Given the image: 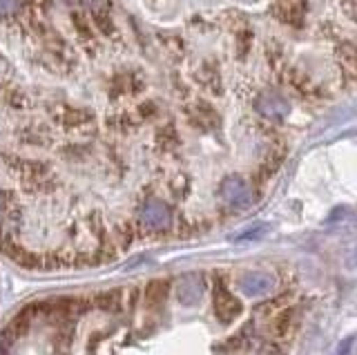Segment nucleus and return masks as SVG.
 <instances>
[{"instance_id":"5","label":"nucleus","mask_w":357,"mask_h":355,"mask_svg":"<svg viewBox=\"0 0 357 355\" xmlns=\"http://www.w3.org/2000/svg\"><path fill=\"white\" fill-rule=\"evenodd\" d=\"M257 109L271 121H282L288 114V103L284 101V96H279L277 92H266L257 101Z\"/></svg>"},{"instance_id":"12","label":"nucleus","mask_w":357,"mask_h":355,"mask_svg":"<svg viewBox=\"0 0 357 355\" xmlns=\"http://www.w3.org/2000/svg\"><path fill=\"white\" fill-rule=\"evenodd\" d=\"M351 347H353V342H351V340H346V342L342 344V347L337 349V355H346V353L351 351Z\"/></svg>"},{"instance_id":"10","label":"nucleus","mask_w":357,"mask_h":355,"mask_svg":"<svg viewBox=\"0 0 357 355\" xmlns=\"http://www.w3.org/2000/svg\"><path fill=\"white\" fill-rule=\"evenodd\" d=\"M165 295H167V282L156 280V282H152L148 286V299H150V302L159 304L161 299H165Z\"/></svg>"},{"instance_id":"3","label":"nucleus","mask_w":357,"mask_h":355,"mask_svg":"<svg viewBox=\"0 0 357 355\" xmlns=\"http://www.w3.org/2000/svg\"><path fill=\"white\" fill-rule=\"evenodd\" d=\"M306 0H277L275 14L286 25H301V20L306 16Z\"/></svg>"},{"instance_id":"11","label":"nucleus","mask_w":357,"mask_h":355,"mask_svg":"<svg viewBox=\"0 0 357 355\" xmlns=\"http://www.w3.org/2000/svg\"><path fill=\"white\" fill-rule=\"evenodd\" d=\"M18 12V0H0V16H11Z\"/></svg>"},{"instance_id":"1","label":"nucleus","mask_w":357,"mask_h":355,"mask_svg":"<svg viewBox=\"0 0 357 355\" xmlns=\"http://www.w3.org/2000/svg\"><path fill=\"white\" fill-rule=\"evenodd\" d=\"M137 221L143 232H163L172 224V210L163 202H159V199H148L139 208Z\"/></svg>"},{"instance_id":"13","label":"nucleus","mask_w":357,"mask_h":355,"mask_svg":"<svg viewBox=\"0 0 357 355\" xmlns=\"http://www.w3.org/2000/svg\"><path fill=\"white\" fill-rule=\"evenodd\" d=\"M3 210H5V192L0 190V213H3Z\"/></svg>"},{"instance_id":"8","label":"nucleus","mask_w":357,"mask_h":355,"mask_svg":"<svg viewBox=\"0 0 357 355\" xmlns=\"http://www.w3.org/2000/svg\"><path fill=\"white\" fill-rule=\"evenodd\" d=\"M92 302L103 310H119L123 306V293L121 291H105V293H98Z\"/></svg>"},{"instance_id":"9","label":"nucleus","mask_w":357,"mask_h":355,"mask_svg":"<svg viewBox=\"0 0 357 355\" xmlns=\"http://www.w3.org/2000/svg\"><path fill=\"white\" fill-rule=\"evenodd\" d=\"M340 59L346 72H351L353 76H357V47L355 45H346L340 52Z\"/></svg>"},{"instance_id":"7","label":"nucleus","mask_w":357,"mask_h":355,"mask_svg":"<svg viewBox=\"0 0 357 355\" xmlns=\"http://www.w3.org/2000/svg\"><path fill=\"white\" fill-rule=\"evenodd\" d=\"M221 195L226 197L228 204H234V206H243L250 199L248 186H245L241 179H228L221 186Z\"/></svg>"},{"instance_id":"4","label":"nucleus","mask_w":357,"mask_h":355,"mask_svg":"<svg viewBox=\"0 0 357 355\" xmlns=\"http://www.w3.org/2000/svg\"><path fill=\"white\" fill-rule=\"evenodd\" d=\"M201 295H204V280H201V275H185L176 286L178 302L185 304V306L197 304L201 299Z\"/></svg>"},{"instance_id":"6","label":"nucleus","mask_w":357,"mask_h":355,"mask_svg":"<svg viewBox=\"0 0 357 355\" xmlns=\"http://www.w3.org/2000/svg\"><path fill=\"white\" fill-rule=\"evenodd\" d=\"M241 288H243V293L245 295H264V293H268L271 288L275 286V280L268 273H264V271H250V273H245L243 277H241Z\"/></svg>"},{"instance_id":"2","label":"nucleus","mask_w":357,"mask_h":355,"mask_svg":"<svg viewBox=\"0 0 357 355\" xmlns=\"http://www.w3.org/2000/svg\"><path fill=\"white\" fill-rule=\"evenodd\" d=\"M215 313H217V317L223 322V324H230V322L241 313L239 299L234 297L219 280L215 284Z\"/></svg>"}]
</instances>
